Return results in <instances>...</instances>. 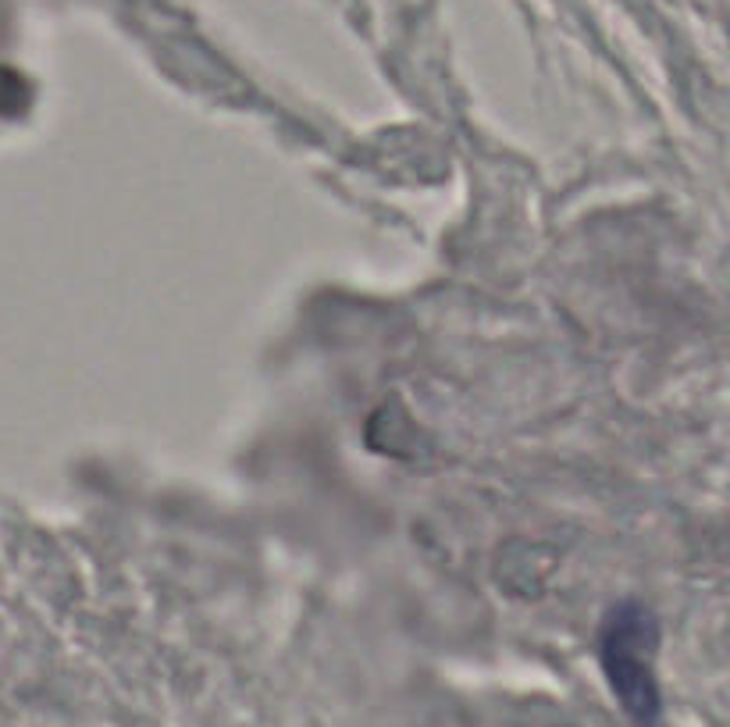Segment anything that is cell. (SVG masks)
Wrapping results in <instances>:
<instances>
[{"instance_id":"cell-1","label":"cell","mask_w":730,"mask_h":727,"mask_svg":"<svg viewBox=\"0 0 730 727\" xmlns=\"http://www.w3.org/2000/svg\"><path fill=\"white\" fill-rule=\"evenodd\" d=\"M656 617L638 603H624L610 613L602 628L599 656L613 684V695L624 703L627 717L638 727H656L659 720V681H656Z\"/></svg>"}]
</instances>
